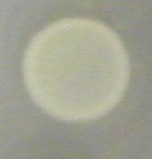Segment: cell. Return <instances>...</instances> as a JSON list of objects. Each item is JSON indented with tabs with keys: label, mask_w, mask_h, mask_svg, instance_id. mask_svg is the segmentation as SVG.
Wrapping results in <instances>:
<instances>
[{
	"label": "cell",
	"mask_w": 152,
	"mask_h": 159,
	"mask_svg": "<svg viewBox=\"0 0 152 159\" xmlns=\"http://www.w3.org/2000/svg\"><path fill=\"white\" fill-rule=\"evenodd\" d=\"M31 99L56 118L103 117L122 99L129 61L120 38L88 18H64L40 30L23 58Z\"/></svg>",
	"instance_id": "obj_1"
}]
</instances>
